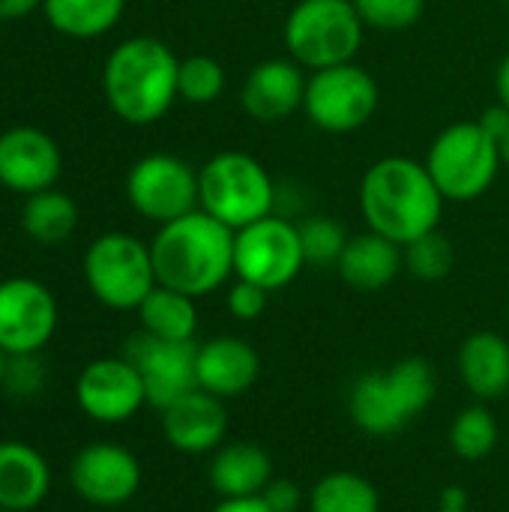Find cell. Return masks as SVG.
<instances>
[{
    "label": "cell",
    "instance_id": "52a82bcc",
    "mask_svg": "<svg viewBox=\"0 0 509 512\" xmlns=\"http://www.w3.org/2000/svg\"><path fill=\"white\" fill-rule=\"evenodd\" d=\"M501 147L480 126V120H462L435 135L426 168L441 189L444 201H477L483 198L498 171H501Z\"/></svg>",
    "mask_w": 509,
    "mask_h": 512
},
{
    "label": "cell",
    "instance_id": "9a60e30c",
    "mask_svg": "<svg viewBox=\"0 0 509 512\" xmlns=\"http://www.w3.org/2000/svg\"><path fill=\"white\" fill-rule=\"evenodd\" d=\"M75 405L102 426L126 423L147 405L144 381L126 357L93 360L75 378Z\"/></svg>",
    "mask_w": 509,
    "mask_h": 512
},
{
    "label": "cell",
    "instance_id": "4fadbf2b",
    "mask_svg": "<svg viewBox=\"0 0 509 512\" xmlns=\"http://www.w3.org/2000/svg\"><path fill=\"white\" fill-rule=\"evenodd\" d=\"M123 357L138 369L144 381L147 405L156 411H165L186 393L198 390V375H195L198 345L195 342H168V339H156L138 330L126 342Z\"/></svg>",
    "mask_w": 509,
    "mask_h": 512
},
{
    "label": "cell",
    "instance_id": "e575fe53",
    "mask_svg": "<svg viewBox=\"0 0 509 512\" xmlns=\"http://www.w3.org/2000/svg\"><path fill=\"white\" fill-rule=\"evenodd\" d=\"M261 501L273 512H297L303 507V489L291 480H270L261 492Z\"/></svg>",
    "mask_w": 509,
    "mask_h": 512
},
{
    "label": "cell",
    "instance_id": "2e32d148",
    "mask_svg": "<svg viewBox=\"0 0 509 512\" xmlns=\"http://www.w3.org/2000/svg\"><path fill=\"white\" fill-rule=\"evenodd\" d=\"M63 174L60 144L36 126H12L0 132V186L15 195L54 189Z\"/></svg>",
    "mask_w": 509,
    "mask_h": 512
},
{
    "label": "cell",
    "instance_id": "1f68e13d",
    "mask_svg": "<svg viewBox=\"0 0 509 512\" xmlns=\"http://www.w3.org/2000/svg\"><path fill=\"white\" fill-rule=\"evenodd\" d=\"M363 24L381 33L411 30L426 9V0H351Z\"/></svg>",
    "mask_w": 509,
    "mask_h": 512
},
{
    "label": "cell",
    "instance_id": "ab89813d",
    "mask_svg": "<svg viewBox=\"0 0 509 512\" xmlns=\"http://www.w3.org/2000/svg\"><path fill=\"white\" fill-rule=\"evenodd\" d=\"M438 507H450V510H468V492L462 486H447L441 492Z\"/></svg>",
    "mask_w": 509,
    "mask_h": 512
},
{
    "label": "cell",
    "instance_id": "3957f363",
    "mask_svg": "<svg viewBox=\"0 0 509 512\" xmlns=\"http://www.w3.org/2000/svg\"><path fill=\"white\" fill-rule=\"evenodd\" d=\"M150 255L159 285L198 300L222 288L234 273V231L204 210H192L159 225Z\"/></svg>",
    "mask_w": 509,
    "mask_h": 512
},
{
    "label": "cell",
    "instance_id": "cb8c5ba5",
    "mask_svg": "<svg viewBox=\"0 0 509 512\" xmlns=\"http://www.w3.org/2000/svg\"><path fill=\"white\" fill-rule=\"evenodd\" d=\"M135 312H138L144 333L156 339H168V342H195V330H198L195 297L156 285Z\"/></svg>",
    "mask_w": 509,
    "mask_h": 512
},
{
    "label": "cell",
    "instance_id": "44dd1931",
    "mask_svg": "<svg viewBox=\"0 0 509 512\" xmlns=\"http://www.w3.org/2000/svg\"><path fill=\"white\" fill-rule=\"evenodd\" d=\"M402 267H405L402 246L375 234V231H363V234L348 237V246L336 264L342 282L354 291H363V294L387 288L399 276Z\"/></svg>",
    "mask_w": 509,
    "mask_h": 512
},
{
    "label": "cell",
    "instance_id": "9c48e42d",
    "mask_svg": "<svg viewBox=\"0 0 509 512\" xmlns=\"http://www.w3.org/2000/svg\"><path fill=\"white\" fill-rule=\"evenodd\" d=\"M378 102L381 90L375 75L357 63H342L309 75L303 114L327 135H351L375 117Z\"/></svg>",
    "mask_w": 509,
    "mask_h": 512
},
{
    "label": "cell",
    "instance_id": "60d3db41",
    "mask_svg": "<svg viewBox=\"0 0 509 512\" xmlns=\"http://www.w3.org/2000/svg\"><path fill=\"white\" fill-rule=\"evenodd\" d=\"M498 147H501V162L509 168V132L501 138V141H498Z\"/></svg>",
    "mask_w": 509,
    "mask_h": 512
},
{
    "label": "cell",
    "instance_id": "d590c367",
    "mask_svg": "<svg viewBox=\"0 0 509 512\" xmlns=\"http://www.w3.org/2000/svg\"><path fill=\"white\" fill-rule=\"evenodd\" d=\"M480 126H483L495 141H501V138L509 132V111L501 105V102H495L492 108H486V111H483Z\"/></svg>",
    "mask_w": 509,
    "mask_h": 512
},
{
    "label": "cell",
    "instance_id": "277c9868",
    "mask_svg": "<svg viewBox=\"0 0 509 512\" xmlns=\"http://www.w3.org/2000/svg\"><path fill=\"white\" fill-rule=\"evenodd\" d=\"M438 378L423 357H405L384 372H366L348 393V414L366 435L402 432L435 399Z\"/></svg>",
    "mask_w": 509,
    "mask_h": 512
},
{
    "label": "cell",
    "instance_id": "ffe728a7",
    "mask_svg": "<svg viewBox=\"0 0 509 512\" xmlns=\"http://www.w3.org/2000/svg\"><path fill=\"white\" fill-rule=\"evenodd\" d=\"M48 492V459L24 441H0V512L36 510Z\"/></svg>",
    "mask_w": 509,
    "mask_h": 512
},
{
    "label": "cell",
    "instance_id": "f35d334b",
    "mask_svg": "<svg viewBox=\"0 0 509 512\" xmlns=\"http://www.w3.org/2000/svg\"><path fill=\"white\" fill-rule=\"evenodd\" d=\"M495 96H498V102L509 111V54L498 63V72H495Z\"/></svg>",
    "mask_w": 509,
    "mask_h": 512
},
{
    "label": "cell",
    "instance_id": "8d00e7d4",
    "mask_svg": "<svg viewBox=\"0 0 509 512\" xmlns=\"http://www.w3.org/2000/svg\"><path fill=\"white\" fill-rule=\"evenodd\" d=\"M42 9V0H0V21H18Z\"/></svg>",
    "mask_w": 509,
    "mask_h": 512
},
{
    "label": "cell",
    "instance_id": "f546056e",
    "mask_svg": "<svg viewBox=\"0 0 509 512\" xmlns=\"http://www.w3.org/2000/svg\"><path fill=\"white\" fill-rule=\"evenodd\" d=\"M225 66L216 57L192 54L180 60L177 72V96L189 105H210L225 93Z\"/></svg>",
    "mask_w": 509,
    "mask_h": 512
},
{
    "label": "cell",
    "instance_id": "8992f818",
    "mask_svg": "<svg viewBox=\"0 0 509 512\" xmlns=\"http://www.w3.org/2000/svg\"><path fill=\"white\" fill-rule=\"evenodd\" d=\"M366 24L351 0H300L285 18V48L309 72L354 63Z\"/></svg>",
    "mask_w": 509,
    "mask_h": 512
},
{
    "label": "cell",
    "instance_id": "7402d4cb",
    "mask_svg": "<svg viewBox=\"0 0 509 512\" xmlns=\"http://www.w3.org/2000/svg\"><path fill=\"white\" fill-rule=\"evenodd\" d=\"M207 480L219 498H258L273 480V462L252 441L225 444L213 453Z\"/></svg>",
    "mask_w": 509,
    "mask_h": 512
},
{
    "label": "cell",
    "instance_id": "4316f807",
    "mask_svg": "<svg viewBox=\"0 0 509 512\" xmlns=\"http://www.w3.org/2000/svg\"><path fill=\"white\" fill-rule=\"evenodd\" d=\"M306 507L309 512H381V495L366 477L333 471L309 489Z\"/></svg>",
    "mask_w": 509,
    "mask_h": 512
},
{
    "label": "cell",
    "instance_id": "7c38bea8",
    "mask_svg": "<svg viewBox=\"0 0 509 512\" xmlns=\"http://www.w3.org/2000/svg\"><path fill=\"white\" fill-rule=\"evenodd\" d=\"M60 309L48 285L33 276L0 282V351L6 357L39 354L57 333Z\"/></svg>",
    "mask_w": 509,
    "mask_h": 512
},
{
    "label": "cell",
    "instance_id": "836d02e7",
    "mask_svg": "<svg viewBox=\"0 0 509 512\" xmlns=\"http://www.w3.org/2000/svg\"><path fill=\"white\" fill-rule=\"evenodd\" d=\"M267 300H270V291L255 285V282H246V279H237L231 288H228V312L231 318L237 321H258L267 309Z\"/></svg>",
    "mask_w": 509,
    "mask_h": 512
},
{
    "label": "cell",
    "instance_id": "603a6c76",
    "mask_svg": "<svg viewBox=\"0 0 509 512\" xmlns=\"http://www.w3.org/2000/svg\"><path fill=\"white\" fill-rule=\"evenodd\" d=\"M459 375L468 393L480 402H492L509 390V342L501 333L477 330L459 348Z\"/></svg>",
    "mask_w": 509,
    "mask_h": 512
},
{
    "label": "cell",
    "instance_id": "83f0119b",
    "mask_svg": "<svg viewBox=\"0 0 509 512\" xmlns=\"http://www.w3.org/2000/svg\"><path fill=\"white\" fill-rule=\"evenodd\" d=\"M498 438H501L498 420L483 402L459 411L450 426V447L465 462H480L492 456V450L498 447Z\"/></svg>",
    "mask_w": 509,
    "mask_h": 512
},
{
    "label": "cell",
    "instance_id": "30bf717a",
    "mask_svg": "<svg viewBox=\"0 0 509 512\" xmlns=\"http://www.w3.org/2000/svg\"><path fill=\"white\" fill-rule=\"evenodd\" d=\"M306 267L303 243H300V228L279 216L270 213L240 231H234V276L255 282L261 288L282 291L288 288L300 270Z\"/></svg>",
    "mask_w": 509,
    "mask_h": 512
},
{
    "label": "cell",
    "instance_id": "8fae6325",
    "mask_svg": "<svg viewBox=\"0 0 509 512\" xmlns=\"http://www.w3.org/2000/svg\"><path fill=\"white\" fill-rule=\"evenodd\" d=\"M126 198L141 219L168 225L198 210V168L171 153L141 156L126 174Z\"/></svg>",
    "mask_w": 509,
    "mask_h": 512
},
{
    "label": "cell",
    "instance_id": "b9f144b4",
    "mask_svg": "<svg viewBox=\"0 0 509 512\" xmlns=\"http://www.w3.org/2000/svg\"><path fill=\"white\" fill-rule=\"evenodd\" d=\"M3 372H6V354L0 351V387H3Z\"/></svg>",
    "mask_w": 509,
    "mask_h": 512
},
{
    "label": "cell",
    "instance_id": "d6a6232c",
    "mask_svg": "<svg viewBox=\"0 0 509 512\" xmlns=\"http://www.w3.org/2000/svg\"><path fill=\"white\" fill-rule=\"evenodd\" d=\"M12 399L27 402L36 399L45 390V363L39 354H18L6 357V372H3V387Z\"/></svg>",
    "mask_w": 509,
    "mask_h": 512
},
{
    "label": "cell",
    "instance_id": "7a4b0ae2",
    "mask_svg": "<svg viewBox=\"0 0 509 512\" xmlns=\"http://www.w3.org/2000/svg\"><path fill=\"white\" fill-rule=\"evenodd\" d=\"M177 54L156 36H129L102 66V93L114 117L129 126L159 123L177 96Z\"/></svg>",
    "mask_w": 509,
    "mask_h": 512
},
{
    "label": "cell",
    "instance_id": "ba28073f",
    "mask_svg": "<svg viewBox=\"0 0 509 512\" xmlns=\"http://www.w3.org/2000/svg\"><path fill=\"white\" fill-rule=\"evenodd\" d=\"M81 270L90 294L114 312H135L159 285L150 243L126 231L99 234L87 246Z\"/></svg>",
    "mask_w": 509,
    "mask_h": 512
},
{
    "label": "cell",
    "instance_id": "e0dca14e",
    "mask_svg": "<svg viewBox=\"0 0 509 512\" xmlns=\"http://www.w3.org/2000/svg\"><path fill=\"white\" fill-rule=\"evenodd\" d=\"M303 66L291 57H270L252 66L240 90V108L255 123H282L294 111H303L306 99Z\"/></svg>",
    "mask_w": 509,
    "mask_h": 512
},
{
    "label": "cell",
    "instance_id": "7bdbcfd3",
    "mask_svg": "<svg viewBox=\"0 0 509 512\" xmlns=\"http://www.w3.org/2000/svg\"><path fill=\"white\" fill-rule=\"evenodd\" d=\"M435 512H471V510H450V507H438Z\"/></svg>",
    "mask_w": 509,
    "mask_h": 512
},
{
    "label": "cell",
    "instance_id": "5bb4252c",
    "mask_svg": "<svg viewBox=\"0 0 509 512\" xmlns=\"http://www.w3.org/2000/svg\"><path fill=\"white\" fill-rule=\"evenodd\" d=\"M72 492L93 507H123L141 489V462L114 441H96L69 462Z\"/></svg>",
    "mask_w": 509,
    "mask_h": 512
},
{
    "label": "cell",
    "instance_id": "ee69618b",
    "mask_svg": "<svg viewBox=\"0 0 509 512\" xmlns=\"http://www.w3.org/2000/svg\"><path fill=\"white\" fill-rule=\"evenodd\" d=\"M504 3H509V0H504Z\"/></svg>",
    "mask_w": 509,
    "mask_h": 512
},
{
    "label": "cell",
    "instance_id": "ac0fdd59",
    "mask_svg": "<svg viewBox=\"0 0 509 512\" xmlns=\"http://www.w3.org/2000/svg\"><path fill=\"white\" fill-rule=\"evenodd\" d=\"M225 432H228L225 399L201 387L162 411V435L177 453L186 456L216 453L219 444L225 441Z\"/></svg>",
    "mask_w": 509,
    "mask_h": 512
},
{
    "label": "cell",
    "instance_id": "4dcf8cb0",
    "mask_svg": "<svg viewBox=\"0 0 509 512\" xmlns=\"http://www.w3.org/2000/svg\"><path fill=\"white\" fill-rule=\"evenodd\" d=\"M297 228H300L306 264H312V267H336L339 264V258L348 246V234L339 222H333L327 216H312V219L300 222Z\"/></svg>",
    "mask_w": 509,
    "mask_h": 512
},
{
    "label": "cell",
    "instance_id": "5b68a950",
    "mask_svg": "<svg viewBox=\"0 0 509 512\" xmlns=\"http://www.w3.org/2000/svg\"><path fill=\"white\" fill-rule=\"evenodd\" d=\"M276 198L270 171L243 150H222L198 168V210L231 231L276 213Z\"/></svg>",
    "mask_w": 509,
    "mask_h": 512
},
{
    "label": "cell",
    "instance_id": "d6986e66",
    "mask_svg": "<svg viewBox=\"0 0 509 512\" xmlns=\"http://www.w3.org/2000/svg\"><path fill=\"white\" fill-rule=\"evenodd\" d=\"M195 375H198L201 390L219 399H234V396H243L258 381L261 357L249 342L237 336H216L198 345Z\"/></svg>",
    "mask_w": 509,
    "mask_h": 512
},
{
    "label": "cell",
    "instance_id": "f1b7e54d",
    "mask_svg": "<svg viewBox=\"0 0 509 512\" xmlns=\"http://www.w3.org/2000/svg\"><path fill=\"white\" fill-rule=\"evenodd\" d=\"M402 258H405V270L414 279L441 282V279L450 276V270L456 264V249H453L450 237L435 228V231L417 237L414 243L402 246Z\"/></svg>",
    "mask_w": 509,
    "mask_h": 512
},
{
    "label": "cell",
    "instance_id": "484cf974",
    "mask_svg": "<svg viewBox=\"0 0 509 512\" xmlns=\"http://www.w3.org/2000/svg\"><path fill=\"white\" fill-rule=\"evenodd\" d=\"M75 228H78V204L66 192H60L57 186L24 198L21 231L33 243L60 246L75 234Z\"/></svg>",
    "mask_w": 509,
    "mask_h": 512
},
{
    "label": "cell",
    "instance_id": "d4e9b609",
    "mask_svg": "<svg viewBox=\"0 0 509 512\" xmlns=\"http://www.w3.org/2000/svg\"><path fill=\"white\" fill-rule=\"evenodd\" d=\"M126 0H42V15L60 36L99 39L117 27Z\"/></svg>",
    "mask_w": 509,
    "mask_h": 512
},
{
    "label": "cell",
    "instance_id": "6da1fadb",
    "mask_svg": "<svg viewBox=\"0 0 509 512\" xmlns=\"http://www.w3.org/2000/svg\"><path fill=\"white\" fill-rule=\"evenodd\" d=\"M360 210L369 231L408 246L441 225L444 195L426 162L411 156H384L363 174Z\"/></svg>",
    "mask_w": 509,
    "mask_h": 512
},
{
    "label": "cell",
    "instance_id": "74e56055",
    "mask_svg": "<svg viewBox=\"0 0 509 512\" xmlns=\"http://www.w3.org/2000/svg\"><path fill=\"white\" fill-rule=\"evenodd\" d=\"M210 512H273L258 498H222Z\"/></svg>",
    "mask_w": 509,
    "mask_h": 512
}]
</instances>
